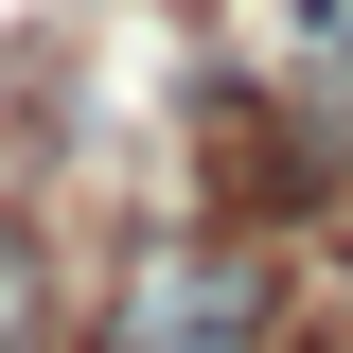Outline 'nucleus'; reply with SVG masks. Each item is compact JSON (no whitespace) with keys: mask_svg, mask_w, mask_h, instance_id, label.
I'll use <instances>...</instances> for the list:
<instances>
[{"mask_svg":"<svg viewBox=\"0 0 353 353\" xmlns=\"http://www.w3.org/2000/svg\"><path fill=\"white\" fill-rule=\"evenodd\" d=\"M36 318H53V265H36V230H18V212H0V353H18V336H36Z\"/></svg>","mask_w":353,"mask_h":353,"instance_id":"nucleus-2","label":"nucleus"},{"mask_svg":"<svg viewBox=\"0 0 353 353\" xmlns=\"http://www.w3.org/2000/svg\"><path fill=\"white\" fill-rule=\"evenodd\" d=\"M124 353H230V283H176V265H159V283H141V336Z\"/></svg>","mask_w":353,"mask_h":353,"instance_id":"nucleus-1","label":"nucleus"}]
</instances>
